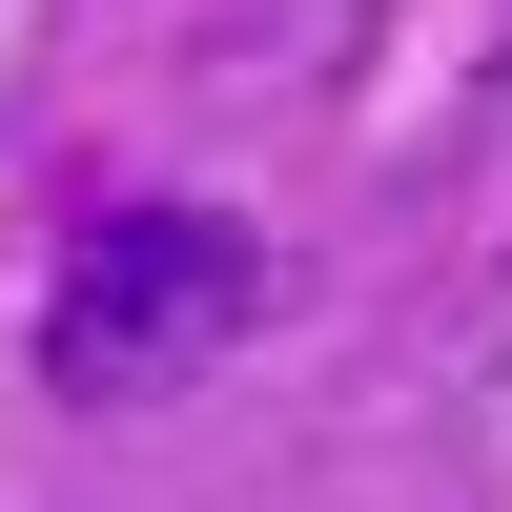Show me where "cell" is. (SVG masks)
Wrapping results in <instances>:
<instances>
[{
    "instance_id": "1",
    "label": "cell",
    "mask_w": 512,
    "mask_h": 512,
    "mask_svg": "<svg viewBox=\"0 0 512 512\" xmlns=\"http://www.w3.org/2000/svg\"><path fill=\"white\" fill-rule=\"evenodd\" d=\"M246 308H267V246H246L226 205H103V226L41 267V390L144 410V390H185Z\"/></svg>"
}]
</instances>
